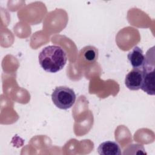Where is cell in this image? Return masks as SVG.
<instances>
[{
	"mask_svg": "<svg viewBox=\"0 0 155 155\" xmlns=\"http://www.w3.org/2000/svg\"><path fill=\"white\" fill-rule=\"evenodd\" d=\"M41 67L47 72L56 73L62 70L67 61L65 50L58 45H48L44 48L38 56Z\"/></svg>",
	"mask_w": 155,
	"mask_h": 155,
	"instance_id": "obj_1",
	"label": "cell"
},
{
	"mask_svg": "<svg viewBox=\"0 0 155 155\" xmlns=\"http://www.w3.org/2000/svg\"><path fill=\"white\" fill-rule=\"evenodd\" d=\"M154 47L149 49L145 56V62L142 67V83L140 89L149 95H154L155 59Z\"/></svg>",
	"mask_w": 155,
	"mask_h": 155,
	"instance_id": "obj_2",
	"label": "cell"
},
{
	"mask_svg": "<svg viewBox=\"0 0 155 155\" xmlns=\"http://www.w3.org/2000/svg\"><path fill=\"white\" fill-rule=\"evenodd\" d=\"M51 99L56 107L62 110H67L74 105L76 94L73 89L65 86H59L53 90Z\"/></svg>",
	"mask_w": 155,
	"mask_h": 155,
	"instance_id": "obj_3",
	"label": "cell"
},
{
	"mask_svg": "<svg viewBox=\"0 0 155 155\" xmlns=\"http://www.w3.org/2000/svg\"><path fill=\"white\" fill-rule=\"evenodd\" d=\"M142 83V70L133 68L125 76V84L130 90H138L140 89Z\"/></svg>",
	"mask_w": 155,
	"mask_h": 155,
	"instance_id": "obj_4",
	"label": "cell"
},
{
	"mask_svg": "<svg viewBox=\"0 0 155 155\" xmlns=\"http://www.w3.org/2000/svg\"><path fill=\"white\" fill-rule=\"evenodd\" d=\"M127 58L133 68L142 70L145 62V55L140 47H134L128 53Z\"/></svg>",
	"mask_w": 155,
	"mask_h": 155,
	"instance_id": "obj_5",
	"label": "cell"
},
{
	"mask_svg": "<svg viewBox=\"0 0 155 155\" xmlns=\"http://www.w3.org/2000/svg\"><path fill=\"white\" fill-rule=\"evenodd\" d=\"M100 155H120L122 154L119 144L114 141H105L101 143L97 148Z\"/></svg>",
	"mask_w": 155,
	"mask_h": 155,
	"instance_id": "obj_6",
	"label": "cell"
},
{
	"mask_svg": "<svg viewBox=\"0 0 155 155\" xmlns=\"http://www.w3.org/2000/svg\"><path fill=\"white\" fill-rule=\"evenodd\" d=\"M80 58L82 62L88 64H92L96 61L98 58L97 49L91 45L84 47L80 51Z\"/></svg>",
	"mask_w": 155,
	"mask_h": 155,
	"instance_id": "obj_7",
	"label": "cell"
}]
</instances>
